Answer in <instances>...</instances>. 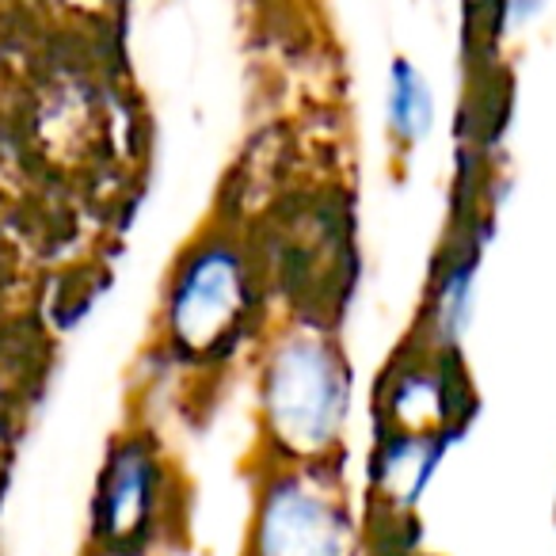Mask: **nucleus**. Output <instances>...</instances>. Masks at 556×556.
I'll return each instance as SVG.
<instances>
[{
	"mask_svg": "<svg viewBox=\"0 0 556 556\" xmlns=\"http://www.w3.org/2000/svg\"><path fill=\"white\" fill-rule=\"evenodd\" d=\"M351 412V370L336 340L298 325L275 340L260 378V416L282 462L313 465L343 439Z\"/></svg>",
	"mask_w": 556,
	"mask_h": 556,
	"instance_id": "obj_1",
	"label": "nucleus"
},
{
	"mask_svg": "<svg viewBox=\"0 0 556 556\" xmlns=\"http://www.w3.org/2000/svg\"><path fill=\"white\" fill-rule=\"evenodd\" d=\"M252 309V260L237 240L202 237L179 255L168 294H164V328L184 355H225L244 336Z\"/></svg>",
	"mask_w": 556,
	"mask_h": 556,
	"instance_id": "obj_2",
	"label": "nucleus"
},
{
	"mask_svg": "<svg viewBox=\"0 0 556 556\" xmlns=\"http://www.w3.org/2000/svg\"><path fill=\"white\" fill-rule=\"evenodd\" d=\"M252 556H351L355 522L343 495L309 465L278 469L260 488L252 518Z\"/></svg>",
	"mask_w": 556,
	"mask_h": 556,
	"instance_id": "obj_3",
	"label": "nucleus"
},
{
	"mask_svg": "<svg viewBox=\"0 0 556 556\" xmlns=\"http://www.w3.org/2000/svg\"><path fill=\"white\" fill-rule=\"evenodd\" d=\"M164 507V472L161 457L146 439H126L111 454L96 492V533L103 548L126 553L153 538V518Z\"/></svg>",
	"mask_w": 556,
	"mask_h": 556,
	"instance_id": "obj_4",
	"label": "nucleus"
},
{
	"mask_svg": "<svg viewBox=\"0 0 556 556\" xmlns=\"http://www.w3.org/2000/svg\"><path fill=\"white\" fill-rule=\"evenodd\" d=\"M439 462V434H401L386 442L378 462V492L389 507H412Z\"/></svg>",
	"mask_w": 556,
	"mask_h": 556,
	"instance_id": "obj_5",
	"label": "nucleus"
},
{
	"mask_svg": "<svg viewBox=\"0 0 556 556\" xmlns=\"http://www.w3.org/2000/svg\"><path fill=\"white\" fill-rule=\"evenodd\" d=\"M434 123V100L427 80L412 62L393 65V80H389V134L401 149H412L427 138Z\"/></svg>",
	"mask_w": 556,
	"mask_h": 556,
	"instance_id": "obj_6",
	"label": "nucleus"
},
{
	"mask_svg": "<svg viewBox=\"0 0 556 556\" xmlns=\"http://www.w3.org/2000/svg\"><path fill=\"white\" fill-rule=\"evenodd\" d=\"M472 313V275L465 267H457L434 294V332L442 343H457L469 328Z\"/></svg>",
	"mask_w": 556,
	"mask_h": 556,
	"instance_id": "obj_7",
	"label": "nucleus"
}]
</instances>
